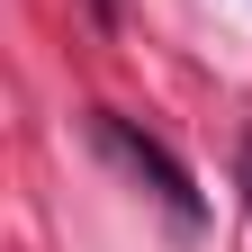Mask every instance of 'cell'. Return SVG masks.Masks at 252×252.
<instances>
[{
	"label": "cell",
	"mask_w": 252,
	"mask_h": 252,
	"mask_svg": "<svg viewBox=\"0 0 252 252\" xmlns=\"http://www.w3.org/2000/svg\"><path fill=\"white\" fill-rule=\"evenodd\" d=\"M90 135H99V153H108V162H126V171H135V180L153 189V198H162V207L180 216V225L198 216V189H189V171H180L171 153H162V144L144 135V126H126L117 108H99V117H90Z\"/></svg>",
	"instance_id": "1"
},
{
	"label": "cell",
	"mask_w": 252,
	"mask_h": 252,
	"mask_svg": "<svg viewBox=\"0 0 252 252\" xmlns=\"http://www.w3.org/2000/svg\"><path fill=\"white\" fill-rule=\"evenodd\" d=\"M243 207H252V135H243Z\"/></svg>",
	"instance_id": "2"
}]
</instances>
